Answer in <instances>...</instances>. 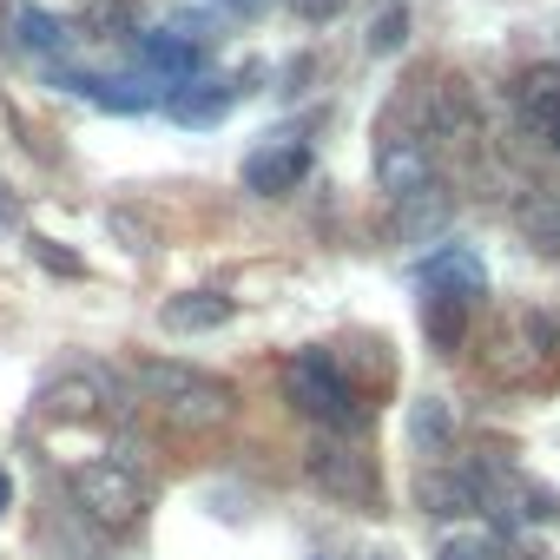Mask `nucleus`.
I'll return each mask as SVG.
<instances>
[{"instance_id":"1","label":"nucleus","mask_w":560,"mask_h":560,"mask_svg":"<svg viewBox=\"0 0 560 560\" xmlns=\"http://www.w3.org/2000/svg\"><path fill=\"white\" fill-rule=\"evenodd\" d=\"M132 389L172 422V429H224L231 416H237V396H231V383H218V376H205V370H185V363H139L132 370Z\"/></svg>"},{"instance_id":"2","label":"nucleus","mask_w":560,"mask_h":560,"mask_svg":"<svg viewBox=\"0 0 560 560\" xmlns=\"http://www.w3.org/2000/svg\"><path fill=\"white\" fill-rule=\"evenodd\" d=\"M73 514L106 534H132L145 521V481L126 462H86L73 468Z\"/></svg>"},{"instance_id":"3","label":"nucleus","mask_w":560,"mask_h":560,"mask_svg":"<svg viewBox=\"0 0 560 560\" xmlns=\"http://www.w3.org/2000/svg\"><path fill=\"white\" fill-rule=\"evenodd\" d=\"M284 396H291L311 422H324L330 435H350V429L363 422L357 389L337 376V363H330L324 350H304V357H291V363H284Z\"/></svg>"},{"instance_id":"4","label":"nucleus","mask_w":560,"mask_h":560,"mask_svg":"<svg viewBox=\"0 0 560 560\" xmlns=\"http://www.w3.org/2000/svg\"><path fill=\"white\" fill-rule=\"evenodd\" d=\"M304 475H311L330 501H350V508H370V514H376V501H383L376 462H370V455H357V448H350V442H337V435H317V442L304 448Z\"/></svg>"},{"instance_id":"5","label":"nucleus","mask_w":560,"mask_h":560,"mask_svg":"<svg viewBox=\"0 0 560 560\" xmlns=\"http://www.w3.org/2000/svg\"><path fill=\"white\" fill-rule=\"evenodd\" d=\"M376 191L396 198V205L435 191V152H429L422 132H409V126H402V132L383 126V139H376Z\"/></svg>"},{"instance_id":"6","label":"nucleus","mask_w":560,"mask_h":560,"mask_svg":"<svg viewBox=\"0 0 560 560\" xmlns=\"http://www.w3.org/2000/svg\"><path fill=\"white\" fill-rule=\"evenodd\" d=\"M311 172V145L291 139V132H270L250 159H244V191L250 198H291Z\"/></svg>"},{"instance_id":"7","label":"nucleus","mask_w":560,"mask_h":560,"mask_svg":"<svg viewBox=\"0 0 560 560\" xmlns=\"http://www.w3.org/2000/svg\"><path fill=\"white\" fill-rule=\"evenodd\" d=\"M416 508L435 514V521H468V514H481V475L455 468V462H435V468L416 475Z\"/></svg>"},{"instance_id":"8","label":"nucleus","mask_w":560,"mask_h":560,"mask_svg":"<svg viewBox=\"0 0 560 560\" xmlns=\"http://www.w3.org/2000/svg\"><path fill=\"white\" fill-rule=\"evenodd\" d=\"M113 402V383H106V370H73V376H54L47 389H40V416H54V422H86V416H100Z\"/></svg>"},{"instance_id":"9","label":"nucleus","mask_w":560,"mask_h":560,"mask_svg":"<svg viewBox=\"0 0 560 560\" xmlns=\"http://www.w3.org/2000/svg\"><path fill=\"white\" fill-rule=\"evenodd\" d=\"M416 277H422V284L429 291H448V298H488V264L468 250V244H442L435 257H422L416 264Z\"/></svg>"},{"instance_id":"10","label":"nucleus","mask_w":560,"mask_h":560,"mask_svg":"<svg viewBox=\"0 0 560 560\" xmlns=\"http://www.w3.org/2000/svg\"><path fill=\"white\" fill-rule=\"evenodd\" d=\"M237 93H250L244 73H237V80H185V86L165 93V113H172L178 126H218V119L231 113Z\"/></svg>"},{"instance_id":"11","label":"nucleus","mask_w":560,"mask_h":560,"mask_svg":"<svg viewBox=\"0 0 560 560\" xmlns=\"http://www.w3.org/2000/svg\"><path fill=\"white\" fill-rule=\"evenodd\" d=\"M231 298L224 291H178V298H165L159 304V324L172 330V337H211V330H224L231 324Z\"/></svg>"},{"instance_id":"12","label":"nucleus","mask_w":560,"mask_h":560,"mask_svg":"<svg viewBox=\"0 0 560 560\" xmlns=\"http://www.w3.org/2000/svg\"><path fill=\"white\" fill-rule=\"evenodd\" d=\"M514 106H521V126H527L547 152H560V73H553V67H534V73L521 80Z\"/></svg>"},{"instance_id":"13","label":"nucleus","mask_w":560,"mask_h":560,"mask_svg":"<svg viewBox=\"0 0 560 560\" xmlns=\"http://www.w3.org/2000/svg\"><path fill=\"white\" fill-rule=\"evenodd\" d=\"M429 126H435V139H448V145L475 152V145H481V113H475V93H468L462 80H442V86H435V106H429Z\"/></svg>"},{"instance_id":"14","label":"nucleus","mask_w":560,"mask_h":560,"mask_svg":"<svg viewBox=\"0 0 560 560\" xmlns=\"http://www.w3.org/2000/svg\"><path fill=\"white\" fill-rule=\"evenodd\" d=\"M422 337L435 357H455L462 337H468V298H448V291H429L422 298Z\"/></svg>"},{"instance_id":"15","label":"nucleus","mask_w":560,"mask_h":560,"mask_svg":"<svg viewBox=\"0 0 560 560\" xmlns=\"http://www.w3.org/2000/svg\"><path fill=\"white\" fill-rule=\"evenodd\" d=\"M514 231L521 244H534L540 257H560V191H527L514 205Z\"/></svg>"},{"instance_id":"16","label":"nucleus","mask_w":560,"mask_h":560,"mask_svg":"<svg viewBox=\"0 0 560 560\" xmlns=\"http://www.w3.org/2000/svg\"><path fill=\"white\" fill-rule=\"evenodd\" d=\"M132 60H145L152 73H172V80H191L205 67V54L178 34H132Z\"/></svg>"},{"instance_id":"17","label":"nucleus","mask_w":560,"mask_h":560,"mask_svg":"<svg viewBox=\"0 0 560 560\" xmlns=\"http://www.w3.org/2000/svg\"><path fill=\"white\" fill-rule=\"evenodd\" d=\"M409 442H416L422 455H448V448H455V402L416 396V402H409Z\"/></svg>"},{"instance_id":"18","label":"nucleus","mask_w":560,"mask_h":560,"mask_svg":"<svg viewBox=\"0 0 560 560\" xmlns=\"http://www.w3.org/2000/svg\"><path fill=\"white\" fill-rule=\"evenodd\" d=\"M14 40L27 47V54H40L47 67H60V54H67V27L54 21V14H40V8H14Z\"/></svg>"},{"instance_id":"19","label":"nucleus","mask_w":560,"mask_h":560,"mask_svg":"<svg viewBox=\"0 0 560 560\" xmlns=\"http://www.w3.org/2000/svg\"><path fill=\"white\" fill-rule=\"evenodd\" d=\"M409 40V8L402 0H389V8L376 14V27H370V54H396Z\"/></svg>"},{"instance_id":"20","label":"nucleus","mask_w":560,"mask_h":560,"mask_svg":"<svg viewBox=\"0 0 560 560\" xmlns=\"http://www.w3.org/2000/svg\"><path fill=\"white\" fill-rule=\"evenodd\" d=\"M442 211H448V198H442V191H422V198L402 205V231H435Z\"/></svg>"},{"instance_id":"21","label":"nucleus","mask_w":560,"mask_h":560,"mask_svg":"<svg viewBox=\"0 0 560 560\" xmlns=\"http://www.w3.org/2000/svg\"><path fill=\"white\" fill-rule=\"evenodd\" d=\"M34 257H40V264H47V270H54V277H80V270H86V264H80V257H73V250H60V244H54V237H34Z\"/></svg>"},{"instance_id":"22","label":"nucleus","mask_w":560,"mask_h":560,"mask_svg":"<svg viewBox=\"0 0 560 560\" xmlns=\"http://www.w3.org/2000/svg\"><path fill=\"white\" fill-rule=\"evenodd\" d=\"M435 560H494V547H488V540H468V534H448V540L435 547Z\"/></svg>"},{"instance_id":"23","label":"nucleus","mask_w":560,"mask_h":560,"mask_svg":"<svg viewBox=\"0 0 560 560\" xmlns=\"http://www.w3.org/2000/svg\"><path fill=\"white\" fill-rule=\"evenodd\" d=\"M132 0H86V27H126Z\"/></svg>"},{"instance_id":"24","label":"nucleus","mask_w":560,"mask_h":560,"mask_svg":"<svg viewBox=\"0 0 560 560\" xmlns=\"http://www.w3.org/2000/svg\"><path fill=\"white\" fill-rule=\"evenodd\" d=\"M291 8H298L304 21H337V14H343V0H291Z\"/></svg>"},{"instance_id":"25","label":"nucleus","mask_w":560,"mask_h":560,"mask_svg":"<svg viewBox=\"0 0 560 560\" xmlns=\"http://www.w3.org/2000/svg\"><path fill=\"white\" fill-rule=\"evenodd\" d=\"M14 508V481H8V468H0V514Z\"/></svg>"},{"instance_id":"26","label":"nucleus","mask_w":560,"mask_h":560,"mask_svg":"<svg viewBox=\"0 0 560 560\" xmlns=\"http://www.w3.org/2000/svg\"><path fill=\"white\" fill-rule=\"evenodd\" d=\"M218 8H231V14H257L264 0H218Z\"/></svg>"}]
</instances>
